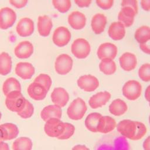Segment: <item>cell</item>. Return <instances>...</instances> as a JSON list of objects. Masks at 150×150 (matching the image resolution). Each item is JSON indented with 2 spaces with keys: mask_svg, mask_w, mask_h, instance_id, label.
Wrapping results in <instances>:
<instances>
[{
  "mask_svg": "<svg viewBox=\"0 0 150 150\" xmlns=\"http://www.w3.org/2000/svg\"><path fill=\"white\" fill-rule=\"evenodd\" d=\"M116 127L118 132L123 137L134 141L141 139L146 132L144 124L131 120L121 121Z\"/></svg>",
  "mask_w": 150,
  "mask_h": 150,
  "instance_id": "cell-1",
  "label": "cell"
},
{
  "mask_svg": "<svg viewBox=\"0 0 150 150\" xmlns=\"http://www.w3.org/2000/svg\"><path fill=\"white\" fill-rule=\"evenodd\" d=\"M90 44L84 38L76 39L71 45V52L77 59H86L90 54Z\"/></svg>",
  "mask_w": 150,
  "mask_h": 150,
  "instance_id": "cell-2",
  "label": "cell"
},
{
  "mask_svg": "<svg viewBox=\"0 0 150 150\" xmlns=\"http://www.w3.org/2000/svg\"><path fill=\"white\" fill-rule=\"evenodd\" d=\"M87 110L85 101L79 97L70 103L67 110V114L71 120H79L84 117Z\"/></svg>",
  "mask_w": 150,
  "mask_h": 150,
  "instance_id": "cell-3",
  "label": "cell"
},
{
  "mask_svg": "<svg viewBox=\"0 0 150 150\" xmlns=\"http://www.w3.org/2000/svg\"><path fill=\"white\" fill-rule=\"evenodd\" d=\"M26 101L21 91L15 90L6 96L5 104L8 110L13 112H19Z\"/></svg>",
  "mask_w": 150,
  "mask_h": 150,
  "instance_id": "cell-4",
  "label": "cell"
},
{
  "mask_svg": "<svg viewBox=\"0 0 150 150\" xmlns=\"http://www.w3.org/2000/svg\"><path fill=\"white\" fill-rule=\"evenodd\" d=\"M17 15L14 9L5 6L0 9V29L8 30L16 23Z\"/></svg>",
  "mask_w": 150,
  "mask_h": 150,
  "instance_id": "cell-5",
  "label": "cell"
},
{
  "mask_svg": "<svg viewBox=\"0 0 150 150\" xmlns=\"http://www.w3.org/2000/svg\"><path fill=\"white\" fill-rule=\"evenodd\" d=\"M64 128V122L56 118H50L46 121L44 126V130L47 135L57 138L63 134Z\"/></svg>",
  "mask_w": 150,
  "mask_h": 150,
  "instance_id": "cell-6",
  "label": "cell"
},
{
  "mask_svg": "<svg viewBox=\"0 0 150 150\" xmlns=\"http://www.w3.org/2000/svg\"><path fill=\"white\" fill-rule=\"evenodd\" d=\"M71 34L70 30L66 26H61L56 28L52 34V42L57 47H62L66 46L70 41Z\"/></svg>",
  "mask_w": 150,
  "mask_h": 150,
  "instance_id": "cell-7",
  "label": "cell"
},
{
  "mask_svg": "<svg viewBox=\"0 0 150 150\" xmlns=\"http://www.w3.org/2000/svg\"><path fill=\"white\" fill-rule=\"evenodd\" d=\"M73 61L70 56L62 53L57 56L54 62V69L60 75H66L72 69Z\"/></svg>",
  "mask_w": 150,
  "mask_h": 150,
  "instance_id": "cell-8",
  "label": "cell"
},
{
  "mask_svg": "<svg viewBox=\"0 0 150 150\" xmlns=\"http://www.w3.org/2000/svg\"><path fill=\"white\" fill-rule=\"evenodd\" d=\"M123 96L129 100H135L139 97L142 92V86L139 82L134 80L127 81L122 88Z\"/></svg>",
  "mask_w": 150,
  "mask_h": 150,
  "instance_id": "cell-9",
  "label": "cell"
},
{
  "mask_svg": "<svg viewBox=\"0 0 150 150\" xmlns=\"http://www.w3.org/2000/svg\"><path fill=\"white\" fill-rule=\"evenodd\" d=\"M34 31L35 23L30 18H22L16 23V33L22 38L30 36L34 33Z\"/></svg>",
  "mask_w": 150,
  "mask_h": 150,
  "instance_id": "cell-10",
  "label": "cell"
},
{
  "mask_svg": "<svg viewBox=\"0 0 150 150\" xmlns=\"http://www.w3.org/2000/svg\"><path fill=\"white\" fill-rule=\"evenodd\" d=\"M34 52V46L29 40H23L19 42L14 48L15 56L20 59H28Z\"/></svg>",
  "mask_w": 150,
  "mask_h": 150,
  "instance_id": "cell-11",
  "label": "cell"
},
{
  "mask_svg": "<svg viewBox=\"0 0 150 150\" xmlns=\"http://www.w3.org/2000/svg\"><path fill=\"white\" fill-rule=\"evenodd\" d=\"M77 86L87 92L95 91L99 86L98 79L91 74H85L80 76L77 81Z\"/></svg>",
  "mask_w": 150,
  "mask_h": 150,
  "instance_id": "cell-12",
  "label": "cell"
},
{
  "mask_svg": "<svg viewBox=\"0 0 150 150\" xmlns=\"http://www.w3.org/2000/svg\"><path fill=\"white\" fill-rule=\"evenodd\" d=\"M118 53V49L115 45L110 42L101 43L98 47L97 55L99 59L102 60L105 58L114 59Z\"/></svg>",
  "mask_w": 150,
  "mask_h": 150,
  "instance_id": "cell-13",
  "label": "cell"
},
{
  "mask_svg": "<svg viewBox=\"0 0 150 150\" xmlns=\"http://www.w3.org/2000/svg\"><path fill=\"white\" fill-rule=\"evenodd\" d=\"M53 26V21L50 16L46 15L38 16L37 20V29L40 36H49L51 33Z\"/></svg>",
  "mask_w": 150,
  "mask_h": 150,
  "instance_id": "cell-14",
  "label": "cell"
},
{
  "mask_svg": "<svg viewBox=\"0 0 150 150\" xmlns=\"http://www.w3.org/2000/svg\"><path fill=\"white\" fill-rule=\"evenodd\" d=\"M67 22L70 26L74 30L83 29L87 22V18L86 15L77 11L71 12L67 17Z\"/></svg>",
  "mask_w": 150,
  "mask_h": 150,
  "instance_id": "cell-15",
  "label": "cell"
},
{
  "mask_svg": "<svg viewBox=\"0 0 150 150\" xmlns=\"http://www.w3.org/2000/svg\"><path fill=\"white\" fill-rule=\"evenodd\" d=\"M137 14L135 11L131 7H121L118 14V21L122 23L125 28L130 27L133 25Z\"/></svg>",
  "mask_w": 150,
  "mask_h": 150,
  "instance_id": "cell-16",
  "label": "cell"
},
{
  "mask_svg": "<svg viewBox=\"0 0 150 150\" xmlns=\"http://www.w3.org/2000/svg\"><path fill=\"white\" fill-rule=\"evenodd\" d=\"M15 71L16 74L22 79L29 80L34 75L35 69L32 63L21 62L16 64Z\"/></svg>",
  "mask_w": 150,
  "mask_h": 150,
  "instance_id": "cell-17",
  "label": "cell"
},
{
  "mask_svg": "<svg viewBox=\"0 0 150 150\" xmlns=\"http://www.w3.org/2000/svg\"><path fill=\"white\" fill-rule=\"evenodd\" d=\"M119 63L121 67L125 71H130L134 70L137 64V59L132 53L125 52L119 58Z\"/></svg>",
  "mask_w": 150,
  "mask_h": 150,
  "instance_id": "cell-18",
  "label": "cell"
},
{
  "mask_svg": "<svg viewBox=\"0 0 150 150\" xmlns=\"http://www.w3.org/2000/svg\"><path fill=\"white\" fill-rule=\"evenodd\" d=\"M50 97L54 104L60 107H64L69 100V93L63 87L54 88L52 92Z\"/></svg>",
  "mask_w": 150,
  "mask_h": 150,
  "instance_id": "cell-19",
  "label": "cell"
},
{
  "mask_svg": "<svg viewBox=\"0 0 150 150\" xmlns=\"http://www.w3.org/2000/svg\"><path fill=\"white\" fill-rule=\"evenodd\" d=\"M125 27L119 21L112 22L108 29L109 37L115 41L122 40L125 36Z\"/></svg>",
  "mask_w": 150,
  "mask_h": 150,
  "instance_id": "cell-20",
  "label": "cell"
},
{
  "mask_svg": "<svg viewBox=\"0 0 150 150\" xmlns=\"http://www.w3.org/2000/svg\"><path fill=\"white\" fill-rule=\"evenodd\" d=\"M107 19L105 15L97 13L93 15L91 20V28L96 35L102 33L106 27Z\"/></svg>",
  "mask_w": 150,
  "mask_h": 150,
  "instance_id": "cell-21",
  "label": "cell"
},
{
  "mask_svg": "<svg viewBox=\"0 0 150 150\" xmlns=\"http://www.w3.org/2000/svg\"><path fill=\"white\" fill-rule=\"evenodd\" d=\"M27 91L32 99L37 101L43 100L48 92L44 86L35 81L29 84Z\"/></svg>",
  "mask_w": 150,
  "mask_h": 150,
  "instance_id": "cell-22",
  "label": "cell"
},
{
  "mask_svg": "<svg viewBox=\"0 0 150 150\" xmlns=\"http://www.w3.org/2000/svg\"><path fill=\"white\" fill-rule=\"evenodd\" d=\"M110 98L111 94L109 92L107 91L98 92L90 98L88 104L92 108L96 109L105 105Z\"/></svg>",
  "mask_w": 150,
  "mask_h": 150,
  "instance_id": "cell-23",
  "label": "cell"
},
{
  "mask_svg": "<svg viewBox=\"0 0 150 150\" xmlns=\"http://www.w3.org/2000/svg\"><path fill=\"white\" fill-rule=\"evenodd\" d=\"M116 126V122L113 118L108 115H101L98 123L97 132L108 133L113 131Z\"/></svg>",
  "mask_w": 150,
  "mask_h": 150,
  "instance_id": "cell-24",
  "label": "cell"
},
{
  "mask_svg": "<svg viewBox=\"0 0 150 150\" xmlns=\"http://www.w3.org/2000/svg\"><path fill=\"white\" fill-rule=\"evenodd\" d=\"M62 114V110L61 107L56 104H53L44 107L40 112V117L43 121H46L52 118L60 119Z\"/></svg>",
  "mask_w": 150,
  "mask_h": 150,
  "instance_id": "cell-25",
  "label": "cell"
},
{
  "mask_svg": "<svg viewBox=\"0 0 150 150\" xmlns=\"http://www.w3.org/2000/svg\"><path fill=\"white\" fill-rule=\"evenodd\" d=\"M3 141L11 140L15 138L19 134L18 127L13 123H5L0 125Z\"/></svg>",
  "mask_w": 150,
  "mask_h": 150,
  "instance_id": "cell-26",
  "label": "cell"
},
{
  "mask_svg": "<svg viewBox=\"0 0 150 150\" xmlns=\"http://www.w3.org/2000/svg\"><path fill=\"white\" fill-rule=\"evenodd\" d=\"M12 60L11 55L2 52L0 53V74L6 76L9 74L12 70Z\"/></svg>",
  "mask_w": 150,
  "mask_h": 150,
  "instance_id": "cell-27",
  "label": "cell"
},
{
  "mask_svg": "<svg viewBox=\"0 0 150 150\" xmlns=\"http://www.w3.org/2000/svg\"><path fill=\"white\" fill-rule=\"evenodd\" d=\"M127 109L128 107L125 102L119 98L113 100L108 108L110 112L115 116H120L124 114Z\"/></svg>",
  "mask_w": 150,
  "mask_h": 150,
  "instance_id": "cell-28",
  "label": "cell"
},
{
  "mask_svg": "<svg viewBox=\"0 0 150 150\" xmlns=\"http://www.w3.org/2000/svg\"><path fill=\"white\" fill-rule=\"evenodd\" d=\"M99 69L105 75H112L116 71L117 66L113 59L105 58L101 60Z\"/></svg>",
  "mask_w": 150,
  "mask_h": 150,
  "instance_id": "cell-29",
  "label": "cell"
},
{
  "mask_svg": "<svg viewBox=\"0 0 150 150\" xmlns=\"http://www.w3.org/2000/svg\"><path fill=\"white\" fill-rule=\"evenodd\" d=\"M134 38L139 44H143L150 40V27L143 25L137 28L134 33Z\"/></svg>",
  "mask_w": 150,
  "mask_h": 150,
  "instance_id": "cell-30",
  "label": "cell"
},
{
  "mask_svg": "<svg viewBox=\"0 0 150 150\" xmlns=\"http://www.w3.org/2000/svg\"><path fill=\"white\" fill-rule=\"evenodd\" d=\"M15 90L21 91V86L19 80L14 77L6 79L2 85V91L4 95L6 96L10 92Z\"/></svg>",
  "mask_w": 150,
  "mask_h": 150,
  "instance_id": "cell-31",
  "label": "cell"
},
{
  "mask_svg": "<svg viewBox=\"0 0 150 150\" xmlns=\"http://www.w3.org/2000/svg\"><path fill=\"white\" fill-rule=\"evenodd\" d=\"M101 115L98 112H92L88 114L85 120L86 128L92 132H97L98 123Z\"/></svg>",
  "mask_w": 150,
  "mask_h": 150,
  "instance_id": "cell-32",
  "label": "cell"
},
{
  "mask_svg": "<svg viewBox=\"0 0 150 150\" xmlns=\"http://www.w3.org/2000/svg\"><path fill=\"white\" fill-rule=\"evenodd\" d=\"M32 140L26 137H22L17 138L12 144L13 150H32Z\"/></svg>",
  "mask_w": 150,
  "mask_h": 150,
  "instance_id": "cell-33",
  "label": "cell"
},
{
  "mask_svg": "<svg viewBox=\"0 0 150 150\" xmlns=\"http://www.w3.org/2000/svg\"><path fill=\"white\" fill-rule=\"evenodd\" d=\"M52 3L54 9L62 13L67 12L71 6V0H52Z\"/></svg>",
  "mask_w": 150,
  "mask_h": 150,
  "instance_id": "cell-34",
  "label": "cell"
},
{
  "mask_svg": "<svg viewBox=\"0 0 150 150\" xmlns=\"http://www.w3.org/2000/svg\"><path fill=\"white\" fill-rule=\"evenodd\" d=\"M34 112V107L32 103L28 100H26L25 103L21 109V110L17 112L18 115L21 118L27 119L32 116Z\"/></svg>",
  "mask_w": 150,
  "mask_h": 150,
  "instance_id": "cell-35",
  "label": "cell"
},
{
  "mask_svg": "<svg viewBox=\"0 0 150 150\" xmlns=\"http://www.w3.org/2000/svg\"><path fill=\"white\" fill-rule=\"evenodd\" d=\"M35 82L38 83L44 86L46 89L49 91L52 84V80L49 75L45 73L39 74L34 80Z\"/></svg>",
  "mask_w": 150,
  "mask_h": 150,
  "instance_id": "cell-36",
  "label": "cell"
},
{
  "mask_svg": "<svg viewBox=\"0 0 150 150\" xmlns=\"http://www.w3.org/2000/svg\"><path fill=\"white\" fill-rule=\"evenodd\" d=\"M138 76L145 82L150 81V63H145L141 66L138 70Z\"/></svg>",
  "mask_w": 150,
  "mask_h": 150,
  "instance_id": "cell-37",
  "label": "cell"
},
{
  "mask_svg": "<svg viewBox=\"0 0 150 150\" xmlns=\"http://www.w3.org/2000/svg\"><path fill=\"white\" fill-rule=\"evenodd\" d=\"M65 128L63 134L57 138L59 139H67L70 138L74 134L75 131L74 126L68 122H64Z\"/></svg>",
  "mask_w": 150,
  "mask_h": 150,
  "instance_id": "cell-38",
  "label": "cell"
},
{
  "mask_svg": "<svg viewBox=\"0 0 150 150\" xmlns=\"http://www.w3.org/2000/svg\"><path fill=\"white\" fill-rule=\"evenodd\" d=\"M114 0H96V5L103 10H108L114 5Z\"/></svg>",
  "mask_w": 150,
  "mask_h": 150,
  "instance_id": "cell-39",
  "label": "cell"
},
{
  "mask_svg": "<svg viewBox=\"0 0 150 150\" xmlns=\"http://www.w3.org/2000/svg\"><path fill=\"white\" fill-rule=\"evenodd\" d=\"M121 7L129 6L133 8L135 12H138V4L137 0H121Z\"/></svg>",
  "mask_w": 150,
  "mask_h": 150,
  "instance_id": "cell-40",
  "label": "cell"
},
{
  "mask_svg": "<svg viewBox=\"0 0 150 150\" xmlns=\"http://www.w3.org/2000/svg\"><path fill=\"white\" fill-rule=\"evenodd\" d=\"M29 0H9V4L16 9L24 8L28 4Z\"/></svg>",
  "mask_w": 150,
  "mask_h": 150,
  "instance_id": "cell-41",
  "label": "cell"
},
{
  "mask_svg": "<svg viewBox=\"0 0 150 150\" xmlns=\"http://www.w3.org/2000/svg\"><path fill=\"white\" fill-rule=\"evenodd\" d=\"M76 5L79 8H88L90 6L92 0H74Z\"/></svg>",
  "mask_w": 150,
  "mask_h": 150,
  "instance_id": "cell-42",
  "label": "cell"
},
{
  "mask_svg": "<svg viewBox=\"0 0 150 150\" xmlns=\"http://www.w3.org/2000/svg\"><path fill=\"white\" fill-rule=\"evenodd\" d=\"M139 48L144 53L150 54V40L143 44H139Z\"/></svg>",
  "mask_w": 150,
  "mask_h": 150,
  "instance_id": "cell-43",
  "label": "cell"
},
{
  "mask_svg": "<svg viewBox=\"0 0 150 150\" xmlns=\"http://www.w3.org/2000/svg\"><path fill=\"white\" fill-rule=\"evenodd\" d=\"M140 5L144 11H150V0H140Z\"/></svg>",
  "mask_w": 150,
  "mask_h": 150,
  "instance_id": "cell-44",
  "label": "cell"
},
{
  "mask_svg": "<svg viewBox=\"0 0 150 150\" xmlns=\"http://www.w3.org/2000/svg\"><path fill=\"white\" fill-rule=\"evenodd\" d=\"M142 146L144 150H150V135L145 139Z\"/></svg>",
  "mask_w": 150,
  "mask_h": 150,
  "instance_id": "cell-45",
  "label": "cell"
},
{
  "mask_svg": "<svg viewBox=\"0 0 150 150\" xmlns=\"http://www.w3.org/2000/svg\"><path fill=\"white\" fill-rule=\"evenodd\" d=\"M72 150H90V149L84 145H76L72 148Z\"/></svg>",
  "mask_w": 150,
  "mask_h": 150,
  "instance_id": "cell-46",
  "label": "cell"
},
{
  "mask_svg": "<svg viewBox=\"0 0 150 150\" xmlns=\"http://www.w3.org/2000/svg\"><path fill=\"white\" fill-rule=\"evenodd\" d=\"M145 98L150 103V85H149L145 90Z\"/></svg>",
  "mask_w": 150,
  "mask_h": 150,
  "instance_id": "cell-47",
  "label": "cell"
},
{
  "mask_svg": "<svg viewBox=\"0 0 150 150\" xmlns=\"http://www.w3.org/2000/svg\"><path fill=\"white\" fill-rule=\"evenodd\" d=\"M0 150H10L8 144L4 141L0 142Z\"/></svg>",
  "mask_w": 150,
  "mask_h": 150,
  "instance_id": "cell-48",
  "label": "cell"
},
{
  "mask_svg": "<svg viewBox=\"0 0 150 150\" xmlns=\"http://www.w3.org/2000/svg\"><path fill=\"white\" fill-rule=\"evenodd\" d=\"M3 141V139H2V134L1 132V129H0V142Z\"/></svg>",
  "mask_w": 150,
  "mask_h": 150,
  "instance_id": "cell-49",
  "label": "cell"
},
{
  "mask_svg": "<svg viewBox=\"0 0 150 150\" xmlns=\"http://www.w3.org/2000/svg\"><path fill=\"white\" fill-rule=\"evenodd\" d=\"M1 116H2V114H1V111H0V120H1Z\"/></svg>",
  "mask_w": 150,
  "mask_h": 150,
  "instance_id": "cell-50",
  "label": "cell"
},
{
  "mask_svg": "<svg viewBox=\"0 0 150 150\" xmlns=\"http://www.w3.org/2000/svg\"><path fill=\"white\" fill-rule=\"evenodd\" d=\"M149 124H150V115L149 117Z\"/></svg>",
  "mask_w": 150,
  "mask_h": 150,
  "instance_id": "cell-51",
  "label": "cell"
},
{
  "mask_svg": "<svg viewBox=\"0 0 150 150\" xmlns=\"http://www.w3.org/2000/svg\"><path fill=\"white\" fill-rule=\"evenodd\" d=\"M149 106H150V103H149Z\"/></svg>",
  "mask_w": 150,
  "mask_h": 150,
  "instance_id": "cell-52",
  "label": "cell"
}]
</instances>
